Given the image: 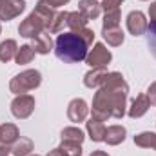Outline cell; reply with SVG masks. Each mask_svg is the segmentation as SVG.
Listing matches in <instances>:
<instances>
[{
    "mask_svg": "<svg viewBox=\"0 0 156 156\" xmlns=\"http://www.w3.org/2000/svg\"><path fill=\"white\" fill-rule=\"evenodd\" d=\"M154 151H156V149H154Z\"/></svg>",
    "mask_w": 156,
    "mask_h": 156,
    "instance_id": "74e56055",
    "label": "cell"
},
{
    "mask_svg": "<svg viewBox=\"0 0 156 156\" xmlns=\"http://www.w3.org/2000/svg\"><path fill=\"white\" fill-rule=\"evenodd\" d=\"M87 18L80 13V11H73V13H67V20H66V26L73 31V33H78L82 31L83 27H87Z\"/></svg>",
    "mask_w": 156,
    "mask_h": 156,
    "instance_id": "e0dca14e",
    "label": "cell"
},
{
    "mask_svg": "<svg viewBox=\"0 0 156 156\" xmlns=\"http://www.w3.org/2000/svg\"><path fill=\"white\" fill-rule=\"evenodd\" d=\"M85 127H87V133H89V136H91V140H93V142H104L105 129H107V127L104 125V122L91 118V120L85 123Z\"/></svg>",
    "mask_w": 156,
    "mask_h": 156,
    "instance_id": "2e32d148",
    "label": "cell"
},
{
    "mask_svg": "<svg viewBox=\"0 0 156 156\" xmlns=\"http://www.w3.org/2000/svg\"><path fill=\"white\" fill-rule=\"evenodd\" d=\"M40 83H42V75H40V71H37V69H26V71L18 73L15 78H11V82H9V91L18 96V94H26L27 91L37 89Z\"/></svg>",
    "mask_w": 156,
    "mask_h": 156,
    "instance_id": "3957f363",
    "label": "cell"
},
{
    "mask_svg": "<svg viewBox=\"0 0 156 156\" xmlns=\"http://www.w3.org/2000/svg\"><path fill=\"white\" fill-rule=\"evenodd\" d=\"M26 9V0H0V20L7 22Z\"/></svg>",
    "mask_w": 156,
    "mask_h": 156,
    "instance_id": "ba28073f",
    "label": "cell"
},
{
    "mask_svg": "<svg viewBox=\"0 0 156 156\" xmlns=\"http://www.w3.org/2000/svg\"><path fill=\"white\" fill-rule=\"evenodd\" d=\"M89 115V105H87V102L85 100H82V98H75V100H71L69 102V105H67V116L71 122H83L85 118Z\"/></svg>",
    "mask_w": 156,
    "mask_h": 156,
    "instance_id": "30bf717a",
    "label": "cell"
},
{
    "mask_svg": "<svg viewBox=\"0 0 156 156\" xmlns=\"http://www.w3.org/2000/svg\"><path fill=\"white\" fill-rule=\"evenodd\" d=\"M78 11L87 18V20H94L100 16L102 13V4L96 0H80L78 2Z\"/></svg>",
    "mask_w": 156,
    "mask_h": 156,
    "instance_id": "8fae6325",
    "label": "cell"
},
{
    "mask_svg": "<svg viewBox=\"0 0 156 156\" xmlns=\"http://www.w3.org/2000/svg\"><path fill=\"white\" fill-rule=\"evenodd\" d=\"M125 127L123 125H111L105 129V136H104V142L107 145H120L123 140H125Z\"/></svg>",
    "mask_w": 156,
    "mask_h": 156,
    "instance_id": "5bb4252c",
    "label": "cell"
},
{
    "mask_svg": "<svg viewBox=\"0 0 156 156\" xmlns=\"http://www.w3.org/2000/svg\"><path fill=\"white\" fill-rule=\"evenodd\" d=\"M145 33H147V45H149L153 56L156 58V22H151L147 26V31Z\"/></svg>",
    "mask_w": 156,
    "mask_h": 156,
    "instance_id": "484cf974",
    "label": "cell"
},
{
    "mask_svg": "<svg viewBox=\"0 0 156 156\" xmlns=\"http://www.w3.org/2000/svg\"><path fill=\"white\" fill-rule=\"evenodd\" d=\"M147 98H149V102L156 105V82L154 83H151V87H149V91H147Z\"/></svg>",
    "mask_w": 156,
    "mask_h": 156,
    "instance_id": "4dcf8cb0",
    "label": "cell"
},
{
    "mask_svg": "<svg viewBox=\"0 0 156 156\" xmlns=\"http://www.w3.org/2000/svg\"><path fill=\"white\" fill-rule=\"evenodd\" d=\"M111 58H113V55L104 44H94V47L87 53L85 62H87V66H91V69H94V67H107Z\"/></svg>",
    "mask_w": 156,
    "mask_h": 156,
    "instance_id": "5b68a950",
    "label": "cell"
},
{
    "mask_svg": "<svg viewBox=\"0 0 156 156\" xmlns=\"http://www.w3.org/2000/svg\"><path fill=\"white\" fill-rule=\"evenodd\" d=\"M42 31H45V26H44L42 18H40L35 11H33L26 20H22V24L18 26V33H20V37H24V38H35V37L40 35Z\"/></svg>",
    "mask_w": 156,
    "mask_h": 156,
    "instance_id": "52a82bcc",
    "label": "cell"
},
{
    "mask_svg": "<svg viewBox=\"0 0 156 156\" xmlns=\"http://www.w3.org/2000/svg\"><path fill=\"white\" fill-rule=\"evenodd\" d=\"M89 156H109L107 153H104V151H94V153H91Z\"/></svg>",
    "mask_w": 156,
    "mask_h": 156,
    "instance_id": "836d02e7",
    "label": "cell"
},
{
    "mask_svg": "<svg viewBox=\"0 0 156 156\" xmlns=\"http://www.w3.org/2000/svg\"><path fill=\"white\" fill-rule=\"evenodd\" d=\"M123 0H102V9L105 13H120Z\"/></svg>",
    "mask_w": 156,
    "mask_h": 156,
    "instance_id": "4316f807",
    "label": "cell"
},
{
    "mask_svg": "<svg viewBox=\"0 0 156 156\" xmlns=\"http://www.w3.org/2000/svg\"><path fill=\"white\" fill-rule=\"evenodd\" d=\"M127 94H129V85L125 78L122 76V73L116 71L107 73L104 83L94 93L91 118L100 122H105L107 118H122L125 115Z\"/></svg>",
    "mask_w": 156,
    "mask_h": 156,
    "instance_id": "6da1fadb",
    "label": "cell"
},
{
    "mask_svg": "<svg viewBox=\"0 0 156 156\" xmlns=\"http://www.w3.org/2000/svg\"><path fill=\"white\" fill-rule=\"evenodd\" d=\"M33 140L29 138H18L13 145H11V154L13 156H29L33 153Z\"/></svg>",
    "mask_w": 156,
    "mask_h": 156,
    "instance_id": "ac0fdd59",
    "label": "cell"
},
{
    "mask_svg": "<svg viewBox=\"0 0 156 156\" xmlns=\"http://www.w3.org/2000/svg\"><path fill=\"white\" fill-rule=\"evenodd\" d=\"M0 33H2V26H0Z\"/></svg>",
    "mask_w": 156,
    "mask_h": 156,
    "instance_id": "e575fe53",
    "label": "cell"
},
{
    "mask_svg": "<svg viewBox=\"0 0 156 156\" xmlns=\"http://www.w3.org/2000/svg\"><path fill=\"white\" fill-rule=\"evenodd\" d=\"M149 16H151V22H156V2L149 5Z\"/></svg>",
    "mask_w": 156,
    "mask_h": 156,
    "instance_id": "1f68e13d",
    "label": "cell"
},
{
    "mask_svg": "<svg viewBox=\"0 0 156 156\" xmlns=\"http://www.w3.org/2000/svg\"><path fill=\"white\" fill-rule=\"evenodd\" d=\"M134 144L142 149H156V134L151 131H145V133H140L134 136Z\"/></svg>",
    "mask_w": 156,
    "mask_h": 156,
    "instance_id": "7402d4cb",
    "label": "cell"
},
{
    "mask_svg": "<svg viewBox=\"0 0 156 156\" xmlns=\"http://www.w3.org/2000/svg\"><path fill=\"white\" fill-rule=\"evenodd\" d=\"M105 76H107L105 67H94V69H91L89 73H85L83 83H85V87H89V89H98V87L104 83Z\"/></svg>",
    "mask_w": 156,
    "mask_h": 156,
    "instance_id": "4fadbf2b",
    "label": "cell"
},
{
    "mask_svg": "<svg viewBox=\"0 0 156 156\" xmlns=\"http://www.w3.org/2000/svg\"><path fill=\"white\" fill-rule=\"evenodd\" d=\"M147 26H149V22L142 11H131L127 15V29L131 35H134V37L144 35L147 31Z\"/></svg>",
    "mask_w": 156,
    "mask_h": 156,
    "instance_id": "9c48e42d",
    "label": "cell"
},
{
    "mask_svg": "<svg viewBox=\"0 0 156 156\" xmlns=\"http://www.w3.org/2000/svg\"><path fill=\"white\" fill-rule=\"evenodd\" d=\"M35 111V98L31 94H18L11 102V113L18 120H26L33 115Z\"/></svg>",
    "mask_w": 156,
    "mask_h": 156,
    "instance_id": "277c9868",
    "label": "cell"
},
{
    "mask_svg": "<svg viewBox=\"0 0 156 156\" xmlns=\"http://www.w3.org/2000/svg\"><path fill=\"white\" fill-rule=\"evenodd\" d=\"M35 55L37 53H35V49L31 45H20L18 51H16V55H15V60H16V64L26 66V64H29L35 58Z\"/></svg>",
    "mask_w": 156,
    "mask_h": 156,
    "instance_id": "603a6c76",
    "label": "cell"
},
{
    "mask_svg": "<svg viewBox=\"0 0 156 156\" xmlns=\"http://www.w3.org/2000/svg\"><path fill=\"white\" fill-rule=\"evenodd\" d=\"M47 156H64V154L60 153V149H53V151H49V154Z\"/></svg>",
    "mask_w": 156,
    "mask_h": 156,
    "instance_id": "d6a6232c",
    "label": "cell"
},
{
    "mask_svg": "<svg viewBox=\"0 0 156 156\" xmlns=\"http://www.w3.org/2000/svg\"><path fill=\"white\" fill-rule=\"evenodd\" d=\"M20 138L18 127L15 123L0 125V156H7L11 153V145Z\"/></svg>",
    "mask_w": 156,
    "mask_h": 156,
    "instance_id": "8992f818",
    "label": "cell"
},
{
    "mask_svg": "<svg viewBox=\"0 0 156 156\" xmlns=\"http://www.w3.org/2000/svg\"><path fill=\"white\" fill-rule=\"evenodd\" d=\"M16 51H18V45H16L15 40L13 38L4 40V42L0 44V62H9V60H13L15 55H16Z\"/></svg>",
    "mask_w": 156,
    "mask_h": 156,
    "instance_id": "ffe728a7",
    "label": "cell"
},
{
    "mask_svg": "<svg viewBox=\"0 0 156 156\" xmlns=\"http://www.w3.org/2000/svg\"><path fill=\"white\" fill-rule=\"evenodd\" d=\"M31 47L35 49V53L38 55H49V51L53 49V40H51V35L47 31H42L40 35H37L33 38V44Z\"/></svg>",
    "mask_w": 156,
    "mask_h": 156,
    "instance_id": "9a60e30c",
    "label": "cell"
},
{
    "mask_svg": "<svg viewBox=\"0 0 156 156\" xmlns=\"http://www.w3.org/2000/svg\"><path fill=\"white\" fill-rule=\"evenodd\" d=\"M69 0H40V4H44V5H47V7H53V9H56V7H60V5H66Z\"/></svg>",
    "mask_w": 156,
    "mask_h": 156,
    "instance_id": "f546056e",
    "label": "cell"
},
{
    "mask_svg": "<svg viewBox=\"0 0 156 156\" xmlns=\"http://www.w3.org/2000/svg\"><path fill=\"white\" fill-rule=\"evenodd\" d=\"M66 20H67V11H55V15H53V18H51V22H49V26H47L45 31L51 33V35L60 33L62 27H64V24H66Z\"/></svg>",
    "mask_w": 156,
    "mask_h": 156,
    "instance_id": "44dd1931",
    "label": "cell"
},
{
    "mask_svg": "<svg viewBox=\"0 0 156 156\" xmlns=\"http://www.w3.org/2000/svg\"><path fill=\"white\" fill-rule=\"evenodd\" d=\"M144 2H145V0H144Z\"/></svg>",
    "mask_w": 156,
    "mask_h": 156,
    "instance_id": "8d00e7d4",
    "label": "cell"
},
{
    "mask_svg": "<svg viewBox=\"0 0 156 156\" xmlns=\"http://www.w3.org/2000/svg\"><path fill=\"white\" fill-rule=\"evenodd\" d=\"M102 27H120V13H105Z\"/></svg>",
    "mask_w": 156,
    "mask_h": 156,
    "instance_id": "83f0119b",
    "label": "cell"
},
{
    "mask_svg": "<svg viewBox=\"0 0 156 156\" xmlns=\"http://www.w3.org/2000/svg\"><path fill=\"white\" fill-rule=\"evenodd\" d=\"M29 156H31V154H29ZM35 156H38V154H35Z\"/></svg>",
    "mask_w": 156,
    "mask_h": 156,
    "instance_id": "d590c367",
    "label": "cell"
},
{
    "mask_svg": "<svg viewBox=\"0 0 156 156\" xmlns=\"http://www.w3.org/2000/svg\"><path fill=\"white\" fill-rule=\"evenodd\" d=\"M76 35L83 40L87 45H91V44H93V40H94V33H93V29H89V27H83L82 31H78Z\"/></svg>",
    "mask_w": 156,
    "mask_h": 156,
    "instance_id": "f1b7e54d",
    "label": "cell"
},
{
    "mask_svg": "<svg viewBox=\"0 0 156 156\" xmlns=\"http://www.w3.org/2000/svg\"><path fill=\"white\" fill-rule=\"evenodd\" d=\"M87 47L89 45L80 38L76 33H73V31L58 35V38L55 42L56 58L62 60V62H66V64H78V62L85 60Z\"/></svg>",
    "mask_w": 156,
    "mask_h": 156,
    "instance_id": "7a4b0ae2",
    "label": "cell"
},
{
    "mask_svg": "<svg viewBox=\"0 0 156 156\" xmlns=\"http://www.w3.org/2000/svg\"><path fill=\"white\" fill-rule=\"evenodd\" d=\"M102 35H104V40L113 47L123 44V31L120 27H102Z\"/></svg>",
    "mask_w": 156,
    "mask_h": 156,
    "instance_id": "d6986e66",
    "label": "cell"
},
{
    "mask_svg": "<svg viewBox=\"0 0 156 156\" xmlns=\"http://www.w3.org/2000/svg\"><path fill=\"white\" fill-rule=\"evenodd\" d=\"M60 153L64 156H82V144H75V142H64L60 144Z\"/></svg>",
    "mask_w": 156,
    "mask_h": 156,
    "instance_id": "d4e9b609",
    "label": "cell"
},
{
    "mask_svg": "<svg viewBox=\"0 0 156 156\" xmlns=\"http://www.w3.org/2000/svg\"><path fill=\"white\" fill-rule=\"evenodd\" d=\"M149 107H151V102H149L147 94H138V96L133 100V104H131V107H129L127 113H129L131 118H140L149 111Z\"/></svg>",
    "mask_w": 156,
    "mask_h": 156,
    "instance_id": "7c38bea8",
    "label": "cell"
},
{
    "mask_svg": "<svg viewBox=\"0 0 156 156\" xmlns=\"http://www.w3.org/2000/svg\"><path fill=\"white\" fill-rule=\"evenodd\" d=\"M85 138L83 131L78 129V127H66L62 131V140L64 142H75V144H82Z\"/></svg>",
    "mask_w": 156,
    "mask_h": 156,
    "instance_id": "cb8c5ba5",
    "label": "cell"
}]
</instances>
